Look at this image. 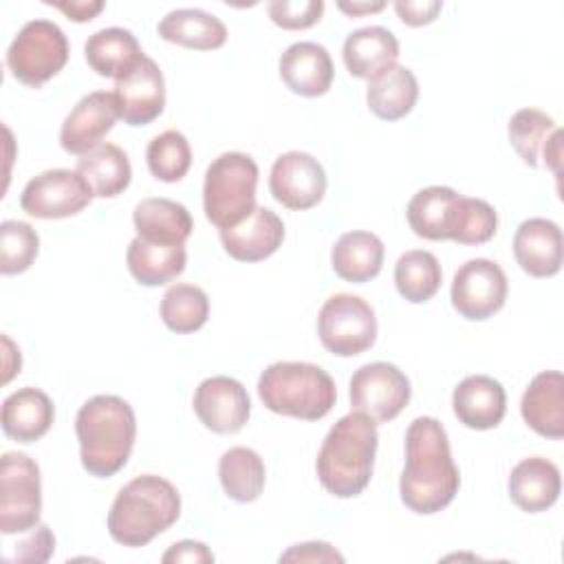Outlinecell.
<instances>
[{"label": "cell", "instance_id": "obj_1", "mask_svg": "<svg viewBox=\"0 0 564 564\" xmlns=\"http://www.w3.org/2000/svg\"><path fill=\"white\" fill-rule=\"evenodd\" d=\"M458 485L445 427L434 416L414 419L405 432V467L399 480L403 505L414 513H436L454 500Z\"/></svg>", "mask_w": 564, "mask_h": 564}, {"label": "cell", "instance_id": "obj_2", "mask_svg": "<svg viewBox=\"0 0 564 564\" xmlns=\"http://www.w3.org/2000/svg\"><path fill=\"white\" fill-rule=\"evenodd\" d=\"M82 465L90 476L110 478L130 458L137 419L128 401L115 394L88 399L75 419Z\"/></svg>", "mask_w": 564, "mask_h": 564}, {"label": "cell", "instance_id": "obj_3", "mask_svg": "<svg viewBox=\"0 0 564 564\" xmlns=\"http://www.w3.org/2000/svg\"><path fill=\"white\" fill-rule=\"evenodd\" d=\"M377 423L361 412L341 416L326 434L315 469L322 487L337 498L359 496L372 476L377 454Z\"/></svg>", "mask_w": 564, "mask_h": 564}, {"label": "cell", "instance_id": "obj_4", "mask_svg": "<svg viewBox=\"0 0 564 564\" xmlns=\"http://www.w3.org/2000/svg\"><path fill=\"white\" fill-rule=\"evenodd\" d=\"M181 516L176 487L154 474L132 478L115 498L108 513V533L123 546H145L167 531Z\"/></svg>", "mask_w": 564, "mask_h": 564}, {"label": "cell", "instance_id": "obj_5", "mask_svg": "<svg viewBox=\"0 0 564 564\" xmlns=\"http://www.w3.org/2000/svg\"><path fill=\"white\" fill-rule=\"evenodd\" d=\"M258 394L275 414L317 421L324 419L337 399L330 375L306 361H275L258 379Z\"/></svg>", "mask_w": 564, "mask_h": 564}, {"label": "cell", "instance_id": "obj_6", "mask_svg": "<svg viewBox=\"0 0 564 564\" xmlns=\"http://www.w3.org/2000/svg\"><path fill=\"white\" fill-rule=\"evenodd\" d=\"M258 165L245 152H225L205 172L203 207L218 229L242 223L256 209Z\"/></svg>", "mask_w": 564, "mask_h": 564}, {"label": "cell", "instance_id": "obj_7", "mask_svg": "<svg viewBox=\"0 0 564 564\" xmlns=\"http://www.w3.org/2000/svg\"><path fill=\"white\" fill-rule=\"evenodd\" d=\"M68 62V40L51 20H31L13 37L7 51L11 75L24 86H42Z\"/></svg>", "mask_w": 564, "mask_h": 564}, {"label": "cell", "instance_id": "obj_8", "mask_svg": "<svg viewBox=\"0 0 564 564\" xmlns=\"http://www.w3.org/2000/svg\"><path fill=\"white\" fill-rule=\"evenodd\" d=\"M42 511L40 467L20 452H7L0 460V531L4 535L35 529Z\"/></svg>", "mask_w": 564, "mask_h": 564}, {"label": "cell", "instance_id": "obj_9", "mask_svg": "<svg viewBox=\"0 0 564 564\" xmlns=\"http://www.w3.org/2000/svg\"><path fill=\"white\" fill-rule=\"evenodd\" d=\"M322 346L337 357H355L377 339V317L372 306L359 295L337 293L324 302L317 317Z\"/></svg>", "mask_w": 564, "mask_h": 564}, {"label": "cell", "instance_id": "obj_10", "mask_svg": "<svg viewBox=\"0 0 564 564\" xmlns=\"http://www.w3.org/2000/svg\"><path fill=\"white\" fill-rule=\"evenodd\" d=\"M410 394L408 377L388 361L366 364L350 379L352 412H361L375 423H388L399 416Z\"/></svg>", "mask_w": 564, "mask_h": 564}, {"label": "cell", "instance_id": "obj_11", "mask_svg": "<svg viewBox=\"0 0 564 564\" xmlns=\"http://www.w3.org/2000/svg\"><path fill=\"white\" fill-rule=\"evenodd\" d=\"M93 200V189L77 170H46L33 176L20 196V207L33 218H68Z\"/></svg>", "mask_w": 564, "mask_h": 564}, {"label": "cell", "instance_id": "obj_12", "mask_svg": "<svg viewBox=\"0 0 564 564\" xmlns=\"http://www.w3.org/2000/svg\"><path fill=\"white\" fill-rule=\"evenodd\" d=\"M452 306L465 319H487L505 306L507 275L500 264L487 258H474L460 264L452 282Z\"/></svg>", "mask_w": 564, "mask_h": 564}, {"label": "cell", "instance_id": "obj_13", "mask_svg": "<svg viewBox=\"0 0 564 564\" xmlns=\"http://www.w3.org/2000/svg\"><path fill=\"white\" fill-rule=\"evenodd\" d=\"M269 189L273 198L289 209H311L326 194V172L322 163L306 152H284L271 167Z\"/></svg>", "mask_w": 564, "mask_h": 564}, {"label": "cell", "instance_id": "obj_14", "mask_svg": "<svg viewBox=\"0 0 564 564\" xmlns=\"http://www.w3.org/2000/svg\"><path fill=\"white\" fill-rule=\"evenodd\" d=\"M194 412L216 434H234L245 427L251 401L245 386L231 377H209L194 392Z\"/></svg>", "mask_w": 564, "mask_h": 564}, {"label": "cell", "instance_id": "obj_15", "mask_svg": "<svg viewBox=\"0 0 564 564\" xmlns=\"http://www.w3.org/2000/svg\"><path fill=\"white\" fill-rule=\"evenodd\" d=\"M119 119L117 101L112 93L95 90L82 97L59 130V143L68 154L84 156L97 145L99 141L112 130L115 121Z\"/></svg>", "mask_w": 564, "mask_h": 564}, {"label": "cell", "instance_id": "obj_16", "mask_svg": "<svg viewBox=\"0 0 564 564\" xmlns=\"http://www.w3.org/2000/svg\"><path fill=\"white\" fill-rule=\"evenodd\" d=\"M112 95L119 117L128 126L154 121L165 106V82L159 64L145 55L134 70L115 82Z\"/></svg>", "mask_w": 564, "mask_h": 564}, {"label": "cell", "instance_id": "obj_17", "mask_svg": "<svg viewBox=\"0 0 564 564\" xmlns=\"http://www.w3.org/2000/svg\"><path fill=\"white\" fill-rule=\"evenodd\" d=\"M284 240V225L269 207H256L242 223L220 229L225 251L240 262H258L278 251Z\"/></svg>", "mask_w": 564, "mask_h": 564}, {"label": "cell", "instance_id": "obj_18", "mask_svg": "<svg viewBox=\"0 0 564 564\" xmlns=\"http://www.w3.org/2000/svg\"><path fill=\"white\" fill-rule=\"evenodd\" d=\"M333 75V59L322 44L295 42L280 55V77L295 95L319 97L328 93Z\"/></svg>", "mask_w": 564, "mask_h": 564}, {"label": "cell", "instance_id": "obj_19", "mask_svg": "<svg viewBox=\"0 0 564 564\" xmlns=\"http://www.w3.org/2000/svg\"><path fill=\"white\" fill-rule=\"evenodd\" d=\"M513 256L524 273L551 278L562 269V231L549 218L524 220L513 236Z\"/></svg>", "mask_w": 564, "mask_h": 564}, {"label": "cell", "instance_id": "obj_20", "mask_svg": "<svg viewBox=\"0 0 564 564\" xmlns=\"http://www.w3.org/2000/svg\"><path fill=\"white\" fill-rule=\"evenodd\" d=\"M452 405L465 427L491 430L507 412V394L500 381L487 375H471L454 388Z\"/></svg>", "mask_w": 564, "mask_h": 564}, {"label": "cell", "instance_id": "obj_21", "mask_svg": "<svg viewBox=\"0 0 564 564\" xmlns=\"http://www.w3.org/2000/svg\"><path fill=\"white\" fill-rule=\"evenodd\" d=\"M524 423L546 438L564 436V377L560 370L535 375L522 394Z\"/></svg>", "mask_w": 564, "mask_h": 564}, {"label": "cell", "instance_id": "obj_22", "mask_svg": "<svg viewBox=\"0 0 564 564\" xmlns=\"http://www.w3.org/2000/svg\"><path fill=\"white\" fill-rule=\"evenodd\" d=\"M562 491V478L555 463L531 456L520 460L509 476V498L527 513L546 511L553 507Z\"/></svg>", "mask_w": 564, "mask_h": 564}, {"label": "cell", "instance_id": "obj_23", "mask_svg": "<svg viewBox=\"0 0 564 564\" xmlns=\"http://www.w3.org/2000/svg\"><path fill=\"white\" fill-rule=\"evenodd\" d=\"M341 55L350 75L372 82L397 64L399 40L383 26H364L346 37Z\"/></svg>", "mask_w": 564, "mask_h": 564}, {"label": "cell", "instance_id": "obj_24", "mask_svg": "<svg viewBox=\"0 0 564 564\" xmlns=\"http://www.w3.org/2000/svg\"><path fill=\"white\" fill-rule=\"evenodd\" d=\"M53 416L55 410L48 394L29 386L11 392L2 401L0 421L9 438L18 443H33L48 432Z\"/></svg>", "mask_w": 564, "mask_h": 564}, {"label": "cell", "instance_id": "obj_25", "mask_svg": "<svg viewBox=\"0 0 564 564\" xmlns=\"http://www.w3.org/2000/svg\"><path fill=\"white\" fill-rule=\"evenodd\" d=\"M84 55L97 75L112 77L115 82L134 70L145 57L137 37L121 26H108L93 33L84 44Z\"/></svg>", "mask_w": 564, "mask_h": 564}, {"label": "cell", "instance_id": "obj_26", "mask_svg": "<svg viewBox=\"0 0 564 564\" xmlns=\"http://www.w3.org/2000/svg\"><path fill=\"white\" fill-rule=\"evenodd\" d=\"M460 194L445 185H432L416 192L405 209L408 223L419 238L452 240Z\"/></svg>", "mask_w": 564, "mask_h": 564}, {"label": "cell", "instance_id": "obj_27", "mask_svg": "<svg viewBox=\"0 0 564 564\" xmlns=\"http://www.w3.org/2000/svg\"><path fill=\"white\" fill-rule=\"evenodd\" d=\"M132 223L139 238L163 245H183L194 229L185 205L170 198H143L132 212Z\"/></svg>", "mask_w": 564, "mask_h": 564}, {"label": "cell", "instance_id": "obj_28", "mask_svg": "<svg viewBox=\"0 0 564 564\" xmlns=\"http://www.w3.org/2000/svg\"><path fill=\"white\" fill-rule=\"evenodd\" d=\"M128 269L132 278L143 286H161L178 278L187 262V251L183 245H163L134 238L126 253Z\"/></svg>", "mask_w": 564, "mask_h": 564}, {"label": "cell", "instance_id": "obj_29", "mask_svg": "<svg viewBox=\"0 0 564 564\" xmlns=\"http://www.w3.org/2000/svg\"><path fill=\"white\" fill-rule=\"evenodd\" d=\"M159 35L185 48L212 51L225 44L227 26L203 9H174L159 22Z\"/></svg>", "mask_w": 564, "mask_h": 564}, {"label": "cell", "instance_id": "obj_30", "mask_svg": "<svg viewBox=\"0 0 564 564\" xmlns=\"http://www.w3.org/2000/svg\"><path fill=\"white\" fill-rule=\"evenodd\" d=\"M333 271L352 284L372 280L383 264V242L370 231H348L339 236L330 251Z\"/></svg>", "mask_w": 564, "mask_h": 564}, {"label": "cell", "instance_id": "obj_31", "mask_svg": "<svg viewBox=\"0 0 564 564\" xmlns=\"http://www.w3.org/2000/svg\"><path fill=\"white\" fill-rule=\"evenodd\" d=\"M419 97V82L414 73L405 66L394 64L377 79L368 82L366 101L370 112L383 121H397L405 117Z\"/></svg>", "mask_w": 564, "mask_h": 564}, {"label": "cell", "instance_id": "obj_32", "mask_svg": "<svg viewBox=\"0 0 564 564\" xmlns=\"http://www.w3.org/2000/svg\"><path fill=\"white\" fill-rule=\"evenodd\" d=\"M77 172L84 176L93 196L112 198L121 194L132 178L128 154L115 143H101L77 161Z\"/></svg>", "mask_w": 564, "mask_h": 564}, {"label": "cell", "instance_id": "obj_33", "mask_svg": "<svg viewBox=\"0 0 564 564\" xmlns=\"http://www.w3.org/2000/svg\"><path fill=\"white\" fill-rule=\"evenodd\" d=\"M218 478L236 502H253L264 489V463L251 447H231L218 460Z\"/></svg>", "mask_w": 564, "mask_h": 564}, {"label": "cell", "instance_id": "obj_34", "mask_svg": "<svg viewBox=\"0 0 564 564\" xmlns=\"http://www.w3.org/2000/svg\"><path fill=\"white\" fill-rule=\"evenodd\" d=\"M441 264L434 253L423 249L405 251L394 264V284L401 297L412 304L432 300L441 286Z\"/></svg>", "mask_w": 564, "mask_h": 564}, {"label": "cell", "instance_id": "obj_35", "mask_svg": "<svg viewBox=\"0 0 564 564\" xmlns=\"http://www.w3.org/2000/svg\"><path fill=\"white\" fill-rule=\"evenodd\" d=\"M209 317V300L200 286L174 284L161 300V319L174 333H194Z\"/></svg>", "mask_w": 564, "mask_h": 564}, {"label": "cell", "instance_id": "obj_36", "mask_svg": "<svg viewBox=\"0 0 564 564\" xmlns=\"http://www.w3.org/2000/svg\"><path fill=\"white\" fill-rule=\"evenodd\" d=\"M553 130L555 121L538 108H522L509 119V141L529 167L540 165L542 150Z\"/></svg>", "mask_w": 564, "mask_h": 564}, {"label": "cell", "instance_id": "obj_37", "mask_svg": "<svg viewBox=\"0 0 564 564\" xmlns=\"http://www.w3.org/2000/svg\"><path fill=\"white\" fill-rule=\"evenodd\" d=\"M148 167L154 178L163 183L181 181L192 165V150L178 130H165L148 143Z\"/></svg>", "mask_w": 564, "mask_h": 564}, {"label": "cell", "instance_id": "obj_38", "mask_svg": "<svg viewBox=\"0 0 564 564\" xmlns=\"http://www.w3.org/2000/svg\"><path fill=\"white\" fill-rule=\"evenodd\" d=\"M40 249L37 231L22 220H4L0 225V271L4 275L26 271Z\"/></svg>", "mask_w": 564, "mask_h": 564}, {"label": "cell", "instance_id": "obj_39", "mask_svg": "<svg viewBox=\"0 0 564 564\" xmlns=\"http://www.w3.org/2000/svg\"><path fill=\"white\" fill-rule=\"evenodd\" d=\"M498 227L496 209L482 198L460 196L452 240L458 245H482L494 238Z\"/></svg>", "mask_w": 564, "mask_h": 564}, {"label": "cell", "instance_id": "obj_40", "mask_svg": "<svg viewBox=\"0 0 564 564\" xmlns=\"http://www.w3.org/2000/svg\"><path fill=\"white\" fill-rule=\"evenodd\" d=\"M267 11L273 24L289 31H297L319 22L324 13V2L322 0H271L267 4Z\"/></svg>", "mask_w": 564, "mask_h": 564}, {"label": "cell", "instance_id": "obj_41", "mask_svg": "<svg viewBox=\"0 0 564 564\" xmlns=\"http://www.w3.org/2000/svg\"><path fill=\"white\" fill-rule=\"evenodd\" d=\"M55 549V538L46 524H40L26 540L18 542L15 557L20 562H46Z\"/></svg>", "mask_w": 564, "mask_h": 564}, {"label": "cell", "instance_id": "obj_42", "mask_svg": "<svg viewBox=\"0 0 564 564\" xmlns=\"http://www.w3.org/2000/svg\"><path fill=\"white\" fill-rule=\"evenodd\" d=\"M443 2L441 0H397L394 11L408 26H423L436 20L441 13Z\"/></svg>", "mask_w": 564, "mask_h": 564}, {"label": "cell", "instance_id": "obj_43", "mask_svg": "<svg viewBox=\"0 0 564 564\" xmlns=\"http://www.w3.org/2000/svg\"><path fill=\"white\" fill-rule=\"evenodd\" d=\"M280 562H344V555L326 542H306L282 553Z\"/></svg>", "mask_w": 564, "mask_h": 564}, {"label": "cell", "instance_id": "obj_44", "mask_svg": "<svg viewBox=\"0 0 564 564\" xmlns=\"http://www.w3.org/2000/svg\"><path fill=\"white\" fill-rule=\"evenodd\" d=\"M165 564H176V562H214V553L203 544V542H194V540H183L172 544L163 557Z\"/></svg>", "mask_w": 564, "mask_h": 564}, {"label": "cell", "instance_id": "obj_45", "mask_svg": "<svg viewBox=\"0 0 564 564\" xmlns=\"http://www.w3.org/2000/svg\"><path fill=\"white\" fill-rule=\"evenodd\" d=\"M46 4L59 9L62 13L68 15V20L73 22H88L93 20L101 9H104V2L101 0H66V2H53V0H46Z\"/></svg>", "mask_w": 564, "mask_h": 564}, {"label": "cell", "instance_id": "obj_46", "mask_svg": "<svg viewBox=\"0 0 564 564\" xmlns=\"http://www.w3.org/2000/svg\"><path fill=\"white\" fill-rule=\"evenodd\" d=\"M542 159H544V165H546L555 176L562 174V170H560V165H562V130H560V128H555L553 134L549 137L546 145H544V150H542Z\"/></svg>", "mask_w": 564, "mask_h": 564}, {"label": "cell", "instance_id": "obj_47", "mask_svg": "<svg viewBox=\"0 0 564 564\" xmlns=\"http://www.w3.org/2000/svg\"><path fill=\"white\" fill-rule=\"evenodd\" d=\"M337 7L348 13V15H366V13H377L386 7V2H337Z\"/></svg>", "mask_w": 564, "mask_h": 564}]
</instances>
